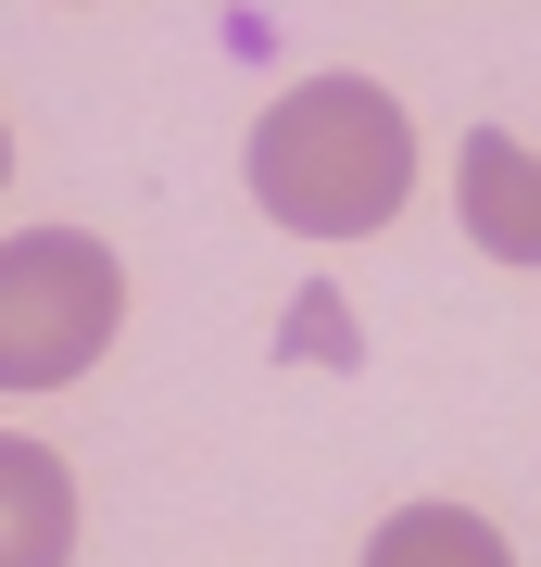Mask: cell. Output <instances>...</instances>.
Listing matches in <instances>:
<instances>
[{"mask_svg":"<svg viewBox=\"0 0 541 567\" xmlns=\"http://www.w3.org/2000/svg\"><path fill=\"white\" fill-rule=\"evenodd\" d=\"M252 203L290 240H378L416 203V114L378 76H302L252 114Z\"/></svg>","mask_w":541,"mask_h":567,"instance_id":"6da1fadb","label":"cell"},{"mask_svg":"<svg viewBox=\"0 0 541 567\" xmlns=\"http://www.w3.org/2000/svg\"><path fill=\"white\" fill-rule=\"evenodd\" d=\"M114 328H126V265L89 227L0 240V391H63L76 365L114 353Z\"/></svg>","mask_w":541,"mask_h":567,"instance_id":"7a4b0ae2","label":"cell"},{"mask_svg":"<svg viewBox=\"0 0 541 567\" xmlns=\"http://www.w3.org/2000/svg\"><path fill=\"white\" fill-rule=\"evenodd\" d=\"M454 215H466V240H479L491 265H541V152L503 140V126H479L466 164H454Z\"/></svg>","mask_w":541,"mask_h":567,"instance_id":"3957f363","label":"cell"},{"mask_svg":"<svg viewBox=\"0 0 541 567\" xmlns=\"http://www.w3.org/2000/svg\"><path fill=\"white\" fill-rule=\"evenodd\" d=\"M63 555H76V480L51 442L0 429V567H63Z\"/></svg>","mask_w":541,"mask_h":567,"instance_id":"277c9868","label":"cell"},{"mask_svg":"<svg viewBox=\"0 0 541 567\" xmlns=\"http://www.w3.org/2000/svg\"><path fill=\"white\" fill-rule=\"evenodd\" d=\"M503 567V529L491 517H466V505H416V517H391L378 543H365V567Z\"/></svg>","mask_w":541,"mask_h":567,"instance_id":"5b68a950","label":"cell"},{"mask_svg":"<svg viewBox=\"0 0 541 567\" xmlns=\"http://www.w3.org/2000/svg\"><path fill=\"white\" fill-rule=\"evenodd\" d=\"M278 365H365V328H353V303L341 290H290V328H278Z\"/></svg>","mask_w":541,"mask_h":567,"instance_id":"8992f818","label":"cell"},{"mask_svg":"<svg viewBox=\"0 0 541 567\" xmlns=\"http://www.w3.org/2000/svg\"><path fill=\"white\" fill-rule=\"evenodd\" d=\"M0 177H13V140H0Z\"/></svg>","mask_w":541,"mask_h":567,"instance_id":"52a82bcc","label":"cell"}]
</instances>
